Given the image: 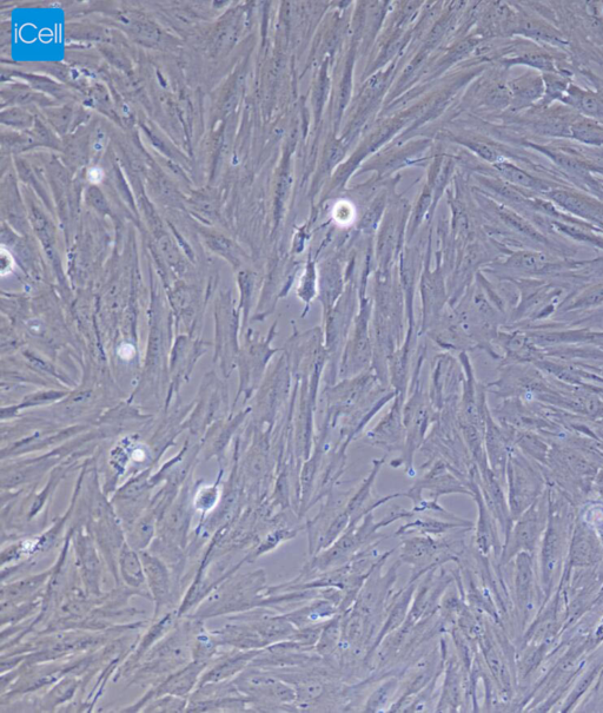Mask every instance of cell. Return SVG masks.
<instances>
[{"label":"cell","mask_w":603,"mask_h":713,"mask_svg":"<svg viewBox=\"0 0 603 713\" xmlns=\"http://www.w3.org/2000/svg\"><path fill=\"white\" fill-rule=\"evenodd\" d=\"M200 620H185L175 625L142 659L143 663L135 671L134 683L149 682L150 679L171 675L192 662V639Z\"/></svg>","instance_id":"1"},{"label":"cell","mask_w":603,"mask_h":713,"mask_svg":"<svg viewBox=\"0 0 603 713\" xmlns=\"http://www.w3.org/2000/svg\"><path fill=\"white\" fill-rule=\"evenodd\" d=\"M265 576L263 571L248 573L247 576L225 582L216 587L192 618L203 620L225 613H240L260 607L264 593Z\"/></svg>","instance_id":"2"},{"label":"cell","mask_w":603,"mask_h":713,"mask_svg":"<svg viewBox=\"0 0 603 713\" xmlns=\"http://www.w3.org/2000/svg\"><path fill=\"white\" fill-rule=\"evenodd\" d=\"M548 518L547 500L539 498L516 519V524L510 528L503 546L501 563L507 564L521 552L532 554L539 545L543 532L546 531Z\"/></svg>","instance_id":"3"},{"label":"cell","mask_w":603,"mask_h":713,"mask_svg":"<svg viewBox=\"0 0 603 713\" xmlns=\"http://www.w3.org/2000/svg\"><path fill=\"white\" fill-rule=\"evenodd\" d=\"M507 474L510 516L516 520L540 498L542 479L534 468L521 458L508 461Z\"/></svg>","instance_id":"4"},{"label":"cell","mask_w":603,"mask_h":713,"mask_svg":"<svg viewBox=\"0 0 603 713\" xmlns=\"http://www.w3.org/2000/svg\"><path fill=\"white\" fill-rule=\"evenodd\" d=\"M447 544L434 537L419 536L403 539L400 547V563L413 566L414 576L409 583H415L423 573L436 569L439 564L452 560V554H445Z\"/></svg>","instance_id":"5"},{"label":"cell","mask_w":603,"mask_h":713,"mask_svg":"<svg viewBox=\"0 0 603 713\" xmlns=\"http://www.w3.org/2000/svg\"><path fill=\"white\" fill-rule=\"evenodd\" d=\"M566 530L565 523L559 516L548 518V524L541 547V579L545 592L551 591L556 573L565 550Z\"/></svg>","instance_id":"6"},{"label":"cell","mask_w":603,"mask_h":713,"mask_svg":"<svg viewBox=\"0 0 603 713\" xmlns=\"http://www.w3.org/2000/svg\"><path fill=\"white\" fill-rule=\"evenodd\" d=\"M207 668V665L192 660V662L185 665L184 668L165 677L163 681H161L156 688L151 689L141 701L137 702L131 709L124 711H141L142 706L147 705L152 699L165 695L188 698L190 693L196 690L202 673L207 670Z\"/></svg>","instance_id":"7"},{"label":"cell","mask_w":603,"mask_h":713,"mask_svg":"<svg viewBox=\"0 0 603 713\" xmlns=\"http://www.w3.org/2000/svg\"><path fill=\"white\" fill-rule=\"evenodd\" d=\"M139 553H141L151 599L155 603V618H157L159 613L172 603V596H174L169 565L154 553L148 551Z\"/></svg>","instance_id":"8"},{"label":"cell","mask_w":603,"mask_h":713,"mask_svg":"<svg viewBox=\"0 0 603 713\" xmlns=\"http://www.w3.org/2000/svg\"><path fill=\"white\" fill-rule=\"evenodd\" d=\"M262 650L231 649L221 652L202 673L198 686L208 683L233 681L240 673L253 663Z\"/></svg>","instance_id":"9"},{"label":"cell","mask_w":603,"mask_h":713,"mask_svg":"<svg viewBox=\"0 0 603 713\" xmlns=\"http://www.w3.org/2000/svg\"><path fill=\"white\" fill-rule=\"evenodd\" d=\"M75 550L77 566L86 591L91 596L101 597V560L98 557L95 539L89 533H86L82 527H79L75 534Z\"/></svg>","instance_id":"10"},{"label":"cell","mask_w":603,"mask_h":713,"mask_svg":"<svg viewBox=\"0 0 603 713\" xmlns=\"http://www.w3.org/2000/svg\"><path fill=\"white\" fill-rule=\"evenodd\" d=\"M416 589L417 585L415 583H409L406 589H404L402 593L397 596L392 609H390V612L388 613L386 623L383 624L381 630L377 633L373 645H371L368 657L373 655L384 639L392 635V633L399 629V627L406 624L410 607H412L413 604Z\"/></svg>","instance_id":"11"},{"label":"cell","mask_w":603,"mask_h":713,"mask_svg":"<svg viewBox=\"0 0 603 713\" xmlns=\"http://www.w3.org/2000/svg\"><path fill=\"white\" fill-rule=\"evenodd\" d=\"M337 615H341L339 605L331 602L326 598H316L314 602L300 607L293 612L284 613L291 624H294L296 629L300 627L324 624L328 620L333 619Z\"/></svg>","instance_id":"12"},{"label":"cell","mask_w":603,"mask_h":713,"mask_svg":"<svg viewBox=\"0 0 603 713\" xmlns=\"http://www.w3.org/2000/svg\"><path fill=\"white\" fill-rule=\"evenodd\" d=\"M569 557L573 566H591L600 560L599 540L591 527L585 524L576 525Z\"/></svg>","instance_id":"13"},{"label":"cell","mask_w":603,"mask_h":713,"mask_svg":"<svg viewBox=\"0 0 603 713\" xmlns=\"http://www.w3.org/2000/svg\"><path fill=\"white\" fill-rule=\"evenodd\" d=\"M473 527L472 523L469 521H445L440 519H435L433 517H422L410 523L403 525L395 532V537L409 536V534L419 533L421 536L429 537H443L445 534L450 533L459 528H470Z\"/></svg>","instance_id":"14"},{"label":"cell","mask_w":603,"mask_h":713,"mask_svg":"<svg viewBox=\"0 0 603 713\" xmlns=\"http://www.w3.org/2000/svg\"><path fill=\"white\" fill-rule=\"evenodd\" d=\"M475 490L473 497H475L477 506H479V520H477L476 524V546L482 556L487 557L490 551L500 547L498 544V531H496L494 524L496 520L488 510L481 491L477 490V488Z\"/></svg>","instance_id":"15"},{"label":"cell","mask_w":603,"mask_h":713,"mask_svg":"<svg viewBox=\"0 0 603 713\" xmlns=\"http://www.w3.org/2000/svg\"><path fill=\"white\" fill-rule=\"evenodd\" d=\"M516 558L515 593L518 604L523 612H527L532 604L534 571L532 554L521 552Z\"/></svg>","instance_id":"16"},{"label":"cell","mask_w":603,"mask_h":713,"mask_svg":"<svg viewBox=\"0 0 603 713\" xmlns=\"http://www.w3.org/2000/svg\"><path fill=\"white\" fill-rule=\"evenodd\" d=\"M117 565L124 584L131 590L141 589L147 584L141 553L132 549L127 541L119 552Z\"/></svg>","instance_id":"17"},{"label":"cell","mask_w":603,"mask_h":713,"mask_svg":"<svg viewBox=\"0 0 603 713\" xmlns=\"http://www.w3.org/2000/svg\"><path fill=\"white\" fill-rule=\"evenodd\" d=\"M462 676L459 664L450 659L446 666V678L442 685L437 712H455L459 709L462 699Z\"/></svg>","instance_id":"18"},{"label":"cell","mask_w":603,"mask_h":713,"mask_svg":"<svg viewBox=\"0 0 603 713\" xmlns=\"http://www.w3.org/2000/svg\"><path fill=\"white\" fill-rule=\"evenodd\" d=\"M400 690V679L397 677L387 678L377 688L371 692L366 704H364V712H387L392 708L394 698Z\"/></svg>","instance_id":"19"},{"label":"cell","mask_w":603,"mask_h":713,"mask_svg":"<svg viewBox=\"0 0 603 713\" xmlns=\"http://www.w3.org/2000/svg\"><path fill=\"white\" fill-rule=\"evenodd\" d=\"M342 636L343 616L341 613L324 624L320 639L315 646L317 655L322 658L333 656L340 648Z\"/></svg>","instance_id":"20"},{"label":"cell","mask_w":603,"mask_h":713,"mask_svg":"<svg viewBox=\"0 0 603 713\" xmlns=\"http://www.w3.org/2000/svg\"><path fill=\"white\" fill-rule=\"evenodd\" d=\"M506 266L521 273L533 274L548 268L559 267L561 263L553 262L551 257L542 253L522 252L514 254Z\"/></svg>","instance_id":"21"},{"label":"cell","mask_w":603,"mask_h":713,"mask_svg":"<svg viewBox=\"0 0 603 713\" xmlns=\"http://www.w3.org/2000/svg\"><path fill=\"white\" fill-rule=\"evenodd\" d=\"M496 170L499 174L505 178L510 183L515 184V186H520L523 188L538 190V191H548L549 186L546 182L538 180V178L533 177L523 171L522 169L515 167V165L507 162H499L495 164Z\"/></svg>","instance_id":"22"},{"label":"cell","mask_w":603,"mask_h":713,"mask_svg":"<svg viewBox=\"0 0 603 713\" xmlns=\"http://www.w3.org/2000/svg\"><path fill=\"white\" fill-rule=\"evenodd\" d=\"M565 102L574 105L587 116L603 118V102L592 92L572 87L567 91Z\"/></svg>","instance_id":"23"},{"label":"cell","mask_w":603,"mask_h":713,"mask_svg":"<svg viewBox=\"0 0 603 713\" xmlns=\"http://www.w3.org/2000/svg\"><path fill=\"white\" fill-rule=\"evenodd\" d=\"M518 83V85H514V103L520 108L538 101L545 92V84L539 77L526 75Z\"/></svg>","instance_id":"24"},{"label":"cell","mask_w":603,"mask_h":713,"mask_svg":"<svg viewBox=\"0 0 603 713\" xmlns=\"http://www.w3.org/2000/svg\"><path fill=\"white\" fill-rule=\"evenodd\" d=\"M483 655H485L486 662L490 672L493 676L498 679V682L502 685V688L509 689L510 678L505 664H503L502 659L499 656L498 651L495 650L494 645L489 639L483 637L481 640Z\"/></svg>","instance_id":"25"},{"label":"cell","mask_w":603,"mask_h":713,"mask_svg":"<svg viewBox=\"0 0 603 713\" xmlns=\"http://www.w3.org/2000/svg\"><path fill=\"white\" fill-rule=\"evenodd\" d=\"M520 33H522L523 36L538 39V41L553 44L562 43V37L558 31H555L551 26L543 24L540 21H534V19H523V22L520 24Z\"/></svg>","instance_id":"26"},{"label":"cell","mask_w":603,"mask_h":713,"mask_svg":"<svg viewBox=\"0 0 603 713\" xmlns=\"http://www.w3.org/2000/svg\"><path fill=\"white\" fill-rule=\"evenodd\" d=\"M78 681L75 677L65 678L62 682H59L55 688H53L48 695L43 699L42 708L48 710L49 708H56L57 705L62 704L74 696L77 690Z\"/></svg>","instance_id":"27"},{"label":"cell","mask_w":603,"mask_h":713,"mask_svg":"<svg viewBox=\"0 0 603 713\" xmlns=\"http://www.w3.org/2000/svg\"><path fill=\"white\" fill-rule=\"evenodd\" d=\"M298 531L300 530H295V528H281V530L271 532L267 537H265L262 543L258 545L256 551L253 554H250L249 559L255 560L262 557L263 554L274 551L278 546L286 543L287 540L294 539L297 536Z\"/></svg>","instance_id":"28"},{"label":"cell","mask_w":603,"mask_h":713,"mask_svg":"<svg viewBox=\"0 0 603 713\" xmlns=\"http://www.w3.org/2000/svg\"><path fill=\"white\" fill-rule=\"evenodd\" d=\"M220 499L221 491L217 484L202 487L195 495L194 508L196 511L202 512L204 517L205 514L216 510Z\"/></svg>","instance_id":"29"},{"label":"cell","mask_w":603,"mask_h":713,"mask_svg":"<svg viewBox=\"0 0 603 713\" xmlns=\"http://www.w3.org/2000/svg\"><path fill=\"white\" fill-rule=\"evenodd\" d=\"M189 698L165 695L152 699L145 712H183L188 709Z\"/></svg>","instance_id":"30"},{"label":"cell","mask_w":603,"mask_h":713,"mask_svg":"<svg viewBox=\"0 0 603 713\" xmlns=\"http://www.w3.org/2000/svg\"><path fill=\"white\" fill-rule=\"evenodd\" d=\"M500 216L508 227L513 228L515 231H518V233L528 236L529 239L535 240L536 242H547L525 219L513 213L512 210L502 208L500 210Z\"/></svg>","instance_id":"31"},{"label":"cell","mask_w":603,"mask_h":713,"mask_svg":"<svg viewBox=\"0 0 603 713\" xmlns=\"http://www.w3.org/2000/svg\"><path fill=\"white\" fill-rule=\"evenodd\" d=\"M573 134L576 140L588 144H603V129L598 124L591 121H581L573 127Z\"/></svg>","instance_id":"32"},{"label":"cell","mask_w":603,"mask_h":713,"mask_svg":"<svg viewBox=\"0 0 603 713\" xmlns=\"http://www.w3.org/2000/svg\"><path fill=\"white\" fill-rule=\"evenodd\" d=\"M509 63L514 64H525L532 66V68L551 72L554 70L553 59L548 55L541 54H528L521 56L520 58L513 59Z\"/></svg>","instance_id":"33"},{"label":"cell","mask_w":603,"mask_h":713,"mask_svg":"<svg viewBox=\"0 0 603 713\" xmlns=\"http://www.w3.org/2000/svg\"><path fill=\"white\" fill-rule=\"evenodd\" d=\"M546 81V99L543 104L554 101L555 98H561L562 95H566L567 82L566 79L555 75L545 76Z\"/></svg>","instance_id":"34"},{"label":"cell","mask_w":603,"mask_h":713,"mask_svg":"<svg viewBox=\"0 0 603 713\" xmlns=\"http://www.w3.org/2000/svg\"><path fill=\"white\" fill-rule=\"evenodd\" d=\"M574 301L575 302L568 308H582L598 305V303L603 301V286L594 288L591 292L581 295Z\"/></svg>","instance_id":"35"},{"label":"cell","mask_w":603,"mask_h":713,"mask_svg":"<svg viewBox=\"0 0 603 713\" xmlns=\"http://www.w3.org/2000/svg\"><path fill=\"white\" fill-rule=\"evenodd\" d=\"M470 148H472L475 153L479 154L482 158H485L488 162H493L495 164L501 162L500 155L487 144L474 143L470 145Z\"/></svg>","instance_id":"36"},{"label":"cell","mask_w":603,"mask_h":713,"mask_svg":"<svg viewBox=\"0 0 603 713\" xmlns=\"http://www.w3.org/2000/svg\"><path fill=\"white\" fill-rule=\"evenodd\" d=\"M13 268V261L11 259L10 255H6V253L3 252L2 254V275L9 274L12 272Z\"/></svg>","instance_id":"37"}]
</instances>
